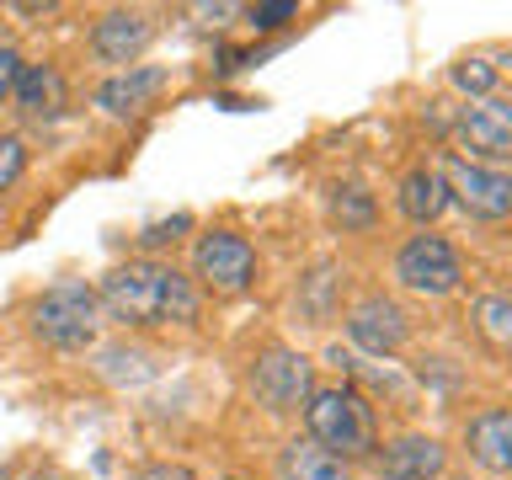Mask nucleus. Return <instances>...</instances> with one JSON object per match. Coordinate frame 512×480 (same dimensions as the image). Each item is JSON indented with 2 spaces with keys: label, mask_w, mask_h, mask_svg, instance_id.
Segmentation results:
<instances>
[{
  "label": "nucleus",
  "mask_w": 512,
  "mask_h": 480,
  "mask_svg": "<svg viewBox=\"0 0 512 480\" xmlns=\"http://www.w3.org/2000/svg\"><path fill=\"white\" fill-rule=\"evenodd\" d=\"M96 304L123 320L134 331L150 326H192L198 320V288H192L187 272H176L166 262H128L112 267L102 288H96Z\"/></svg>",
  "instance_id": "1"
},
{
  "label": "nucleus",
  "mask_w": 512,
  "mask_h": 480,
  "mask_svg": "<svg viewBox=\"0 0 512 480\" xmlns=\"http://www.w3.org/2000/svg\"><path fill=\"white\" fill-rule=\"evenodd\" d=\"M304 422L310 443H320L336 459H363L374 454V406L352 390V384H326L304 400Z\"/></svg>",
  "instance_id": "2"
},
{
  "label": "nucleus",
  "mask_w": 512,
  "mask_h": 480,
  "mask_svg": "<svg viewBox=\"0 0 512 480\" xmlns=\"http://www.w3.org/2000/svg\"><path fill=\"white\" fill-rule=\"evenodd\" d=\"M96 294L86 283H54L32 299V336L59 352H86L96 342Z\"/></svg>",
  "instance_id": "3"
},
{
  "label": "nucleus",
  "mask_w": 512,
  "mask_h": 480,
  "mask_svg": "<svg viewBox=\"0 0 512 480\" xmlns=\"http://www.w3.org/2000/svg\"><path fill=\"white\" fill-rule=\"evenodd\" d=\"M251 395H256V406H267L272 416L299 411L304 400L315 395L310 358H299V352H288V347H267L262 358L251 363Z\"/></svg>",
  "instance_id": "4"
},
{
  "label": "nucleus",
  "mask_w": 512,
  "mask_h": 480,
  "mask_svg": "<svg viewBox=\"0 0 512 480\" xmlns=\"http://www.w3.org/2000/svg\"><path fill=\"white\" fill-rule=\"evenodd\" d=\"M192 272L214 288V294H240V288H251L256 278V251L246 235L235 230H214L198 240V251H192Z\"/></svg>",
  "instance_id": "5"
},
{
  "label": "nucleus",
  "mask_w": 512,
  "mask_h": 480,
  "mask_svg": "<svg viewBox=\"0 0 512 480\" xmlns=\"http://www.w3.org/2000/svg\"><path fill=\"white\" fill-rule=\"evenodd\" d=\"M459 144L470 150V160H486V166H507L512 160V102H502V96H480V102H470L459 112L454 123Z\"/></svg>",
  "instance_id": "6"
},
{
  "label": "nucleus",
  "mask_w": 512,
  "mask_h": 480,
  "mask_svg": "<svg viewBox=\"0 0 512 480\" xmlns=\"http://www.w3.org/2000/svg\"><path fill=\"white\" fill-rule=\"evenodd\" d=\"M395 278L416 294H454L459 288V256L443 235H411L395 256Z\"/></svg>",
  "instance_id": "7"
},
{
  "label": "nucleus",
  "mask_w": 512,
  "mask_h": 480,
  "mask_svg": "<svg viewBox=\"0 0 512 480\" xmlns=\"http://www.w3.org/2000/svg\"><path fill=\"white\" fill-rule=\"evenodd\" d=\"M448 198H454L470 219H507L512 214V176L491 166H470V160H448L443 166Z\"/></svg>",
  "instance_id": "8"
},
{
  "label": "nucleus",
  "mask_w": 512,
  "mask_h": 480,
  "mask_svg": "<svg viewBox=\"0 0 512 480\" xmlns=\"http://www.w3.org/2000/svg\"><path fill=\"white\" fill-rule=\"evenodd\" d=\"M347 336L363 352H374V358H390V352L406 342V310H400L395 299L374 294V299H363L358 310L347 315Z\"/></svg>",
  "instance_id": "9"
},
{
  "label": "nucleus",
  "mask_w": 512,
  "mask_h": 480,
  "mask_svg": "<svg viewBox=\"0 0 512 480\" xmlns=\"http://www.w3.org/2000/svg\"><path fill=\"white\" fill-rule=\"evenodd\" d=\"M150 38H155V27L144 11H107L91 27V54L102 64H134L150 48Z\"/></svg>",
  "instance_id": "10"
},
{
  "label": "nucleus",
  "mask_w": 512,
  "mask_h": 480,
  "mask_svg": "<svg viewBox=\"0 0 512 480\" xmlns=\"http://www.w3.org/2000/svg\"><path fill=\"white\" fill-rule=\"evenodd\" d=\"M464 443H470V459L486 464V470L507 475L512 470V406H491L480 411L470 432H464Z\"/></svg>",
  "instance_id": "11"
},
{
  "label": "nucleus",
  "mask_w": 512,
  "mask_h": 480,
  "mask_svg": "<svg viewBox=\"0 0 512 480\" xmlns=\"http://www.w3.org/2000/svg\"><path fill=\"white\" fill-rule=\"evenodd\" d=\"M16 107L27 112V118H59L64 107H70V91H64V75L54 70V64H22V80H16Z\"/></svg>",
  "instance_id": "12"
},
{
  "label": "nucleus",
  "mask_w": 512,
  "mask_h": 480,
  "mask_svg": "<svg viewBox=\"0 0 512 480\" xmlns=\"http://www.w3.org/2000/svg\"><path fill=\"white\" fill-rule=\"evenodd\" d=\"M443 470V448L432 438H400L379 454V480H432Z\"/></svg>",
  "instance_id": "13"
},
{
  "label": "nucleus",
  "mask_w": 512,
  "mask_h": 480,
  "mask_svg": "<svg viewBox=\"0 0 512 480\" xmlns=\"http://www.w3.org/2000/svg\"><path fill=\"white\" fill-rule=\"evenodd\" d=\"M448 203L454 198H448V182H443L438 166H416L406 182H400V214L416 219V224H432Z\"/></svg>",
  "instance_id": "14"
},
{
  "label": "nucleus",
  "mask_w": 512,
  "mask_h": 480,
  "mask_svg": "<svg viewBox=\"0 0 512 480\" xmlns=\"http://www.w3.org/2000/svg\"><path fill=\"white\" fill-rule=\"evenodd\" d=\"M160 86H166V75H160V70H128V75H112V80H102V91H96V107L112 112V118H128V112H139Z\"/></svg>",
  "instance_id": "15"
},
{
  "label": "nucleus",
  "mask_w": 512,
  "mask_h": 480,
  "mask_svg": "<svg viewBox=\"0 0 512 480\" xmlns=\"http://www.w3.org/2000/svg\"><path fill=\"white\" fill-rule=\"evenodd\" d=\"M283 480H352V475H347V459L326 454L310 438H294L283 448Z\"/></svg>",
  "instance_id": "16"
},
{
  "label": "nucleus",
  "mask_w": 512,
  "mask_h": 480,
  "mask_svg": "<svg viewBox=\"0 0 512 480\" xmlns=\"http://www.w3.org/2000/svg\"><path fill=\"white\" fill-rule=\"evenodd\" d=\"M475 331L496 352H512V294H480L475 299Z\"/></svg>",
  "instance_id": "17"
},
{
  "label": "nucleus",
  "mask_w": 512,
  "mask_h": 480,
  "mask_svg": "<svg viewBox=\"0 0 512 480\" xmlns=\"http://www.w3.org/2000/svg\"><path fill=\"white\" fill-rule=\"evenodd\" d=\"M336 283H342V278H336V267L320 262V267L310 272V278H304V288H299V310L310 315V320H326V315H331V294H336Z\"/></svg>",
  "instance_id": "18"
},
{
  "label": "nucleus",
  "mask_w": 512,
  "mask_h": 480,
  "mask_svg": "<svg viewBox=\"0 0 512 480\" xmlns=\"http://www.w3.org/2000/svg\"><path fill=\"white\" fill-rule=\"evenodd\" d=\"M331 214H336V224H342V230H368L379 208H374V198H368L363 187H336Z\"/></svg>",
  "instance_id": "19"
},
{
  "label": "nucleus",
  "mask_w": 512,
  "mask_h": 480,
  "mask_svg": "<svg viewBox=\"0 0 512 480\" xmlns=\"http://www.w3.org/2000/svg\"><path fill=\"white\" fill-rule=\"evenodd\" d=\"M27 171V144L16 134H0V192H11Z\"/></svg>",
  "instance_id": "20"
},
{
  "label": "nucleus",
  "mask_w": 512,
  "mask_h": 480,
  "mask_svg": "<svg viewBox=\"0 0 512 480\" xmlns=\"http://www.w3.org/2000/svg\"><path fill=\"white\" fill-rule=\"evenodd\" d=\"M491 80H496L491 59H464V64H454V86H459V91L486 96V91H491Z\"/></svg>",
  "instance_id": "21"
},
{
  "label": "nucleus",
  "mask_w": 512,
  "mask_h": 480,
  "mask_svg": "<svg viewBox=\"0 0 512 480\" xmlns=\"http://www.w3.org/2000/svg\"><path fill=\"white\" fill-rule=\"evenodd\" d=\"M16 80H22V54L11 43H0V107L16 96Z\"/></svg>",
  "instance_id": "22"
},
{
  "label": "nucleus",
  "mask_w": 512,
  "mask_h": 480,
  "mask_svg": "<svg viewBox=\"0 0 512 480\" xmlns=\"http://www.w3.org/2000/svg\"><path fill=\"white\" fill-rule=\"evenodd\" d=\"M294 11H299L294 0H262V6H251V22L262 27V32H272V27H283Z\"/></svg>",
  "instance_id": "23"
},
{
  "label": "nucleus",
  "mask_w": 512,
  "mask_h": 480,
  "mask_svg": "<svg viewBox=\"0 0 512 480\" xmlns=\"http://www.w3.org/2000/svg\"><path fill=\"white\" fill-rule=\"evenodd\" d=\"M187 224H192L187 214H176V219H160V224H150V230H144V235H139V246H144V251H155V246H166V240H176V235H182V230H187Z\"/></svg>",
  "instance_id": "24"
},
{
  "label": "nucleus",
  "mask_w": 512,
  "mask_h": 480,
  "mask_svg": "<svg viewBox=\"0 0 512 480\" xmlns=\"http://www.w3.org/2000/svg\"><path fill=\"white\" fill-rule=\"evenodd\" d=\"M134 480H192V470L187 464H144Z\"/></svg>",
  "instance_id": "25"
},
{
  "label": "nucleus",
  "mask_w": 512,
  "mask_h": 480,
  "mask_svg": "<svg viewBox=\"0 0 512 480\" xmlns=\"http://www.w3.org/2000/svg\"><path fill=\"white\" fill-rule=\"evenodd\" d=\"M27 480H64V475H54V470H32Z\"/></svg>",
  "instance_id": "26"
},
{
  "label": "nucleus",
  "mask_w": 512,
  "mask_h": 480,
  "mask_svg": "<svg viewBox=\"0 0 512 480\" xmlns=\"http://www.w3.org/2000/svg\"><path fill=\"white\" fill-rule=\"evenodd\" d=\"M224 480H240V475H224Z\"/></svg>",
  "instance_id": "27"
}]
</instances>
